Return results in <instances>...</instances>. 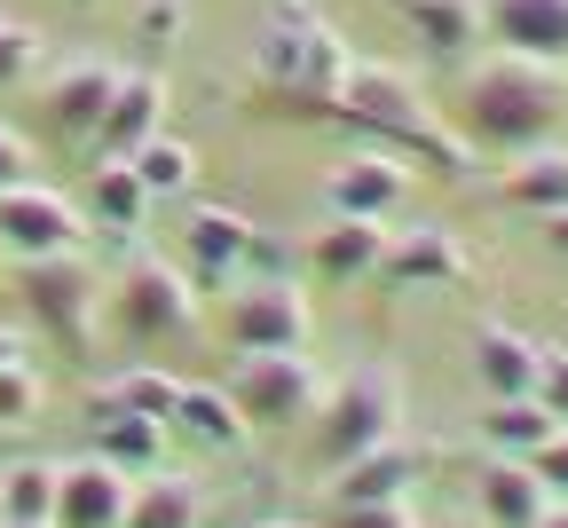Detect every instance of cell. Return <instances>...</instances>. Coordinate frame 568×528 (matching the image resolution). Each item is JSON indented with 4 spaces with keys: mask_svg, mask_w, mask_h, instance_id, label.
<instances>
[{
    "mask_svg": "<svg viewBox=\"0 0 568 528\" xmlns=\"http://www.w3.org/2000/svg\"><path fill=\"white\" fill-rule=\"evenodd\" d=\"M458 134L474 150H537L568 126V71L545 63V55H521V48H489V55H466L458 71Z\"/></svg>",
    "mask_w": 568,
    "mask_h": 528,
    "instance_id": "1",
    "label": "cell"
},
{
    "mask_svg": "<svg viewBox=\"0 0 568 528\" xmlns=\"http://www.w3.org/2000/svg\"><path fill=\"white\" fill-rule=\"evenodd\" d=\"M332 119L347 134H364L379 150H395L403 166H426V174H443V182H474L481 159H474V142L458 126H443L435 111H426L418 80L395 63H347V80H339V103Z\"/></svg>",
    "mask_w": 568,
    "mask_h": 528,
    "instance_id": "2",
    "label": "cell"
},
{
    "mask_svg": "<svg viewBox=\"0 0 568 528\" xmlns=\"http://www.w3.org/2000/svg\"><path fill=\"white\" fill-rule=\"evenodd\" d=\"M347 40L316 0H261L253 17V80L268 95V111L284 119H332L339 80H347Z\"/></svg>",
    "mask_w": 568,
    "mask_h": 528,
    "instance_id": "3",
    "label": "cell"
},
{
    "mask_svg": "<svg viewBox=\"0 0 568 528\" xmlns=\"http://www.w3.org/2000/svg\"><path fill=\"white\" fill-rule=\"evenodd\" d=\"M395 434H403V370L395 363H355L339 379H324V403H316V458L324 466H347Z\"/></svg>",
    "mask_w": 568,
    "mask_h": 528,
    "instance_id": "4",
    "label": "cell"
},
{
    "mask_svg": "<svg viewBox=\"0 0 568 528\" xmlns=\"http://www.w3.org/2000/svg\"><path fill=\"white\" fill-rule=\"evenodd\" d=\"M103 308H111L119 339L159 347V339L197 332V284H190L174 261H159V253H126V261H119V276L103 284Z\"/></svg>",
    "mask_w": 568,
    "mask_h": 528,
    "instance_id": "5",
    "label": "cell"
},
{
    "mask_svg": "<svg viewBox=\"0 0 568 528\" xmlns=\"http://www.w3.org/2000/svg\"><path fill=\"white\" fill-rule=\"evenodd\" d=\"M17 292H24V316H32L48 339H63L71 355L95 347V324H103V276H95L80 253H40V261H24Z\"/></svg>",
    "mask_w": 568,
    "mask_h": 528,
    "instance_id": "6",
    "label": "cell"
},
{
    "mask_svg": "<svg viewBox=\"0 0 568 528\" xmlns=\"http://www.w3.org/2000/svg\"><path fill=\"white\" fill-rule=\"evenodd\" d=\"M230 403L245 410V426L261 434H284V426H308L316 403H324V370L301 355V347H261V355H237L230 370Z\"/></svg>",
    "mask_w": 568,
    "mask_h": 528,
    "instance_id": "7",
    "label": "cell"
},
{
    "mask_svg": "<svg viewBox=\"0 0 568 528\" xmlns=\"http://www.w3.org/2000/svg\"><path fill=\"white\" fill-rule=\"evenodd\" d=\"M88 205L80 197H63L48 182H9L0 190V253H17V261H40V253H80L88 245Z\"/></svg>",
    "mask_w": 568,
    "mask_h": 528,
    "instance_id": "8",
    "label": "cell"
},
{
    "mask_svg": "<svg viewBox=\"0 0 568 528\" xmlns=\"http://www.w3.org/2000/svg\"><path fill=\"white\" fill-rule=\"evenodd\" d=\"M222 332L237 339V355H261V347H308L316 308H308V292H301L293 276H245V284H230Z\"/></svg>",
    "mask_w": 568,
    "mask_h": 528,
    "instance_id": "9",
    "label": "cell"
},
{
    "mask_svg": "<svg viewBox=\"0 0 568 528\" xmlns=\"http://www.w3.org/2000/svg\"><path fill=\"white\" fill-rule=\"evenodd\" d=\"M159 126H166V80L134 63V71H119V88H111V103H103V119L88 134V159L95 166H126Z\"/></svg>",
    "mask_w": 568,
    "mask_h": 528,
    "instance_id": "10",
    "label": "cell"
},
{
    "mask_svg": "<svg viewBox=\"0 0 568 528\" xmlns=\"http://www.w3.org/2000/svg\"><path fill=\"white\" fill-rule=\"evenodd\" d=\"M410 190V166L395 159V150L364 142V150H347V159L324 174V213H347V221H387Z\"/></svg>",
    "mask_w": 568,
    "mask_h": 528,
    "instance_id": "11",
    "label": "cell"
},
{
    "mask_svg": "<svg viewBox=\"0 0 568 528\" xmlns=\"http://www.w3.org/2000/svg\"><path fill=\"white\" fill-rule=\"evenodd\" d=\"M80 418H88V449H95V458H111L119 474H159V466H166V418L126 410L111 387H95Z\"/></svg>",
    "mask_w": 568,
    "mask_h": 528,
    "instance_id": "12",
    "label": "cell"
},
{
    "mask_svg": "<svg viewBox=\"0 0 568 528\" xmlns=\"http://www.w3.org/2000/svg\"><path fill=\"white\" fill-rule=\"evenodd\" d=\"M111 88H119V63H103V55H80V63H63L55 80H48V95H40V119H48L63 142H80V150H88V134H95V119H103Z\"/></svg>",
    "mask_w": 568,
    "mask_h": 528,
    "instance_id": "13",
    "label": "cell"
},
{
    "mask_svg": "<svg viewBox=\"0 0 568 528\" xmlns=\"http://www.w3.org/2000/svg\"><path fill=\"white\" fill-rule=\"evenodd\" d=\"M126 520V474L111 458H71L55 466V528H119Z\"/></svg>",
    "mask_w": 568,
    "mask_h": 528,
    "instance_id": "14",
    "label": "cell"
},
{
    "mask_svg": "<svg viewBox=\"0 0 568 528\" xmlns=\"http://www.w3.org/2000/svg\"><path fill=\"white\" fill-rule=\"evenodd\" d=\"M301 261L316 268V284H372L379 261H387V221H347V213H332L324 230L308 237Z\"/></svg>",
    "mask_w": 568,
    "mask_h": 528,
    "instance_id": "15",
    "label": "cell"
},
{
    "mask_svg": "<svg viewBox=\"0 0 568 528\" xmlns=\"http://www.w3.org/2000/svg\"><path fill=\"white\" fill-rule=\"evenodd\" d=\"M537 370H545V339L497 324V316L474 324V379H481L489 403L497 395H537Z\"/></svg>",
    "mask_w": 568,
    "mask_h": 528,
    "instance_id": "16",
    "label": "cell"
},
{
    "mask_svg": "<svg viewBox=\"0 0 568 528\" xmlns=\"http://www.w3.org/2000/svg\"><path fill=\"white\" fill-rule=\"evenodd\" d=\"M474 505H481V528H537L552 512V489L529 458H489L474 474Z\"/></svg>",
    "mask_w": 568,
    "mask_h": 528,
    "instance_id": "17",
    "label": "cell"
},
{
    "mask_svg": "<svg viewBox=\"0 0 568 528\" xmlns=\"http://www.w3.org/2000/svg\"><path fill=\"white\" fill-rule=\"evenodd\" d=\"M182 237H190V276L205 292H230L237 268H245V237H253V221L230 213V205H190L182 221Z\"/></svg>",
    "mask_w": 568,
    "mask_h": 528,
    "instance_id": "18",
    "label": "cell"
},
{
    "mask_svg": "<svg viewBox=\"0 0 568 528\" xmlns=\"http://www.w3.org/2000/svg\"><path fill=\"white\" fill-rule=\"evenodd\" d=\"M418 489V449L395 434V441H379V449H364V458H347V466H332V505H387V497H410Z\"/></svg>",
    "mask_w": 568,
    "mask_h": 528,
    "instance_id": "19",
    "label": "cell"
},
{
    "mask_svg": "<svg viewBox=\"0 0 568 528\" xmlns=\"http://www.w3.org/2000/svg\"><path fill=\"white\" fill-rule=\"evenodd\" d=\"M481 32H497V48L568 63V0H481Z\"/></svg>",
    "mask_w": 568,
    "mask_h": 528,
    "instance_id": "20",
    "label": "cell"
},
{
    "mask_svg": "<svg viewBox=\"0 0 568 528\" xmlns=\"http://www.w3.org/2000/svg\"><path fill=\"white\" fill-rule=\"evenodd\" d=\"M379 276H387L395 292H450V284L466 276V253H458V237H443V230H403V237H387Z\"/></svg>",
    "mask_w": 568,
    "mask_h": 528,
    "instance_id": "21",
    "label": "cell"
},
{
    "mask_svg": "<svg viewBox=\"0 0 568 528\" xmlns=\"http://www.w3.org/2000/svg\"><path fill=\"white\" fill-rule=\"evenodd\" d=\"M166 434H182L190 449H213V458H222V449H237L253 426H245V410L230 403V387H190V379H182V395H174V410H166Z\"/></svg>",
    "mask_w": 568,
    "mask_h": 528,
    "instance_id": "22",
    "label": "cell"
},
{
    "mask_svg": "<svg viewBox=\"0 0 568 528\" xmlns=\"http://www.w3.org/2000/svg\"><path fill=\"white\" fill-rule=\"evenodd\" d=\"M497 197H506L514 213H529V221L568 213V150H560V142L514 150V166H506V182H497Z\"/></svg>",
    "mask_w": 568,
    "mask_h": 528,
    "instance_id": "23",
    "label": "cell"
},
{
    "mask_svg": "<svg viewBox=\"0 0 568 528\" xmlns=\"http://www.w3.org/2000/svg\"><path fill=\"white\" fill-rule=\"evenodd\" d=\"M481 449H489V458H537V449L560 434V418L537 403V395H497L489 410H481Z\"/></svg>",
    "mask_w": 568,
    "mask_h": 528,
    "instance_id": "24",
    "label": "cell"
},
{
    "mask_svg": "<svg viewBox=\"0 0 568 528\" xmlns=\"http://www.w3.org/2000/svg\"><path fill=\"white\" fill-rule=\"evenodd\" d=\"M80 205H88V221L95 230H111V237H142V221H151V190H142V174L134 166H95L88 174V190H80Z\"/></svg>",
    "mask_w": 568,
    "mask_h": 528,
    "instance_id": "25",
    "label": "cell"
},
{
    "mask_svg": "<svg viewBox=\"0 0 568 528\" xmlns=\"http://www.w3.org/2000/svg\"><path fill=\"white\" fill-rule=\"evenodd\" d=\"M403 24L418 32L426 55L458 63V55L481 40V0H403Z\"/></svg>",
    "mask_w": 568,
    "mask_h": 528,
    "instance_id": "26",
    "label": "cell"
},
{
    "mask_svg": "<svg viewBox=\"0 0 568 528\" xmlns=\"http://www.w3.org/2000/svg\"><path fill=\"white\" fill-rule=\"evenodd\" d=\"M205 512V489L182 481V474H151L142 489H126V520L119 528H197Z\"/></svg>",
    "mask_w": 568,
    "mask_h": 528,
    "instance_id": "27",
    "label": "cell"
},
{
    "mask_svg": "<svg viewBox=\"0 0 568 528\" xmlns=\"http://www.w3.org/2000/svg\"><path fill=\"white\" fill-rule=\"evenodd\" d=\"M126 166L142 174V190H151V197H190V190H197V142H182V134L159 126Z\"/></svg>",
    "mask_w": 568,
    "mask_h": 528,
    "instance_id": "28",
    "label": "cell"
},
{
    "mask_svg": "<svg viewBox=\"0 0 568 528\" xmlns=\"http://www.w3.org/2000/svg\"><path fill=\"white\" fill-rule=\"evenodd\" d=\"M55 466L63 458H17V466H0V520H48L55 528Z\"/></svg>",
    "mask_w": 568,
    "mask_h": 528,
    "instance_id": "29",
    "label": "cell"
},
{
    "mask_svg": "<svg viewBox=\"0 0 568 528\" xmlns=\"http://www.w3.org/2000/svg\"><path fill=\"white\" fill-rule=\"evenodd\" d=\"M126 32H134L142 71H159L174 55V40L190 32V0H126Z\"/></svg>",
    "mask_w": 568,
    "mask_h": 528,
    "instance_id": "30",
    "label": "cell"
},
{
    "mask_svg": "<svg viewBox=\"0 0 568 528\" xmlns=\"http://www.w3.org/2000/svg\"><path fill=\"white\" fill-rule=\"evenodd\" d=\"M126 410H151V418H166L174 410V395H182V379L174 370H151V363H134V370H119V379H103Z\"/></svg>",
    "mask_w": 568,
    "mask_h": 528,
    "instance_id": "31",
    "label": "cell"
},
{
    "mask_svg": "<svg viewBox=\"0 0 568 528\" xmlns=\"http://www.w3.org/2000/svg\"><path fill=\"white\" fill-rule=\"evenodd\" d=\"M32 71H40V32H32L24 17H0V95L24 88Z\"/></svg>",
    "mask_w": 568,
    "mask_h": 528,
    "instance_id": "32",
    "label": "cell"
},
{
    "mask_svg": "<svg viewBox=\"0 0 568 528\" xmlns=\"http://www.w3.org/2000/svg\"><path fill=\"white\" fill-rule=\"evenodd\" d=\"M32 418H40V370L9 363L0 370V426H32Z\"/></svg>",
    "mask_w": 568,
    "mask_h": 528,
    "instance_id": "33",
    "label": "cell"
},
{
    "mask_svg": "<svg viewBox=\"0 0 568 528\" xmlns=\"http://www.w3.org/2000/svg\"><path fill=\"white\" fill-rule=\"evenodd\" d=\"M293 268H301V245H293V237L253 230V237H245V268H237V284H245V276H293Z\"/></svg>",
    "mask_w": 568,
    "mask_h": 528,
    "instance_id": "34",
    "label": "cell"
},
{
    "mask_svg": "<svg viewBox=\"0 0 568 528\" xmlns=\"http://www.w3.org/2000/svg\"><path fill=\"white\" fill-rule=\"evenodd\" d=\"M324 528H418L410 497H387V505H332Z\"/></svg>",
    "mask_w": 568,
    "mask_h": 528,
    "instance_id": "35",
    "label": "cell"
},
{
    "mask_svg": "<svg viewBox=\"0 0 568 528\" xmlns=\"http://www.w3.org/2000/svg\"><path fill=\"white\" fill-rule=\"evenodd\" d=\"M537 403L568 426V347H545V370H537Z\"/></svg>",
    "mask_w": 568,
    "mask_h": 528,
    "instance_id": "36",
    "label": "cell"
},
{
    "mask_svg": "<svg viewBox=\"0 0 568 528\" xmlns=\"http://www.w3.org/2000/svg\"><path fill=\"white\" fill-rule=\"evenodd\" d=\"M529 466L545 474V489H552V505H568V426H560V434H552V441L537 449V458H529Z\"/></svg>",
    "mask_w": 568,
    "mask_h": 528,
    "instance_id": "37",
    "label": "cell"
},
{
    "mask_svg": "<svg viewBox=\"0 0 568 528\" xmlns=\"http://www.w3.org/2000/svg\"><path fill=\"white\" fill-rule=\"evenodd\" d=\"M24 174H32V142H24L17 126H0V190L24 182Z\"/></svg>",
    "mask_w": 568,
    "mask_h": 528,
    "instance_id": "38",
    "label": "cell"
},
{
    "mask_svg": "<svg viewBox=\"0 0 568 528\" xmlns=\"http://www.w3.org/2000/svg\"><path fill=\"white\" fill-rule=\"evenodd\" d=\"M9 363H24V332H17V324H0V370H9Z\"/></svg>",
    "mask_w": 568,
    "mask_h": 528,
    "instance_id": "39",
    "label": "cell"
},
{
    "mask_svg": "<svg viewBox=\"0 0 568 528\" xmlns=\"http://www.w3.org/2000/svg\"><path fill=\"white\" fill-rule=\"evenodd\" d=\"M545 245H552V253H568V213H545Z\"/></svg>",
    "mask_w": 568,
    "mask_h": 528,
    "instance_id": "40",
    "label": "cell"
},
{
    "mask_svg": "<svg viewBox=\"0 0 568 528\" xmlns=\"http://www.w3.org/2000/svg\"><path fill=\"white\" fill-rule=\"evenodd\" d=\"M537 528H568V505H552V512H545V520H537Z\"/></svg>",
    "mask_w": 568,
    "mask_h": 528,
    "instance_id": "41",
    "label": "cell"
},
{
    "mask_svg": "<svg viewBox=\"0 0 568 528\" xmlns=\"http://www.w3.org/2000/svg\"><path fill=\"white\" fill-rule=\"evenodd\" d=\"M0 528H48V520H0Z\"/></svg>",
    "mask_w": 568,
    "mask_h": 528,
    "instance_id": "42",
    "label": "cell"
},
{
    "mask_svg": "<svg viewBox=\"0 0 568 528\" xmlns=\"http://www.w3.org/2000/svg\"><path fill=\"white\" fill-rule=\"evenodd\" d=\"M268 528H293V520H268Z\"/></svg>",
    "mask_w": 568,
    "mask_h": 528,
    "instance_id": "43",
    "label": "cell"
}]
</instances>
